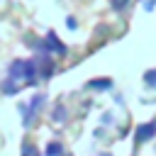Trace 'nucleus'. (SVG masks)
Segmentation results:
<instances>
[{
  "instance_id": "f257e3e1",
  "label": "nucleus",
  "mask_w": 156,
  "mask_h": 156,
  "mask_svg": "<svg viewBox=\"0 0 156 156\" xmlns=\"http://www.w3.org/2000/svg\"><path fill=\"white\" fill-rule=\"evenodd\" d=\"M154 132H156V127H154V124H141V127L136 129V141L151 139V136H154Z\"/></svg>"
},
{
  "instance_id": "f03ea898",
  "label": "nucleus",
  "mask_w": 156,
  "mask_h": 156,
  "mask_svg": "<svg viewBox=\"0 0 156 156\" xmlns=\"http://www.w3.org/2000/svg\"><path fill=\"white\" fill-rule=\"evenodd\" d=\"M58 154H61V144L58 141H51L46 146V156H58Z\"/></svg>"
},
{
  "instance_id": "7ed1b4c3",
  "label": "nucleus",
  "mask_w": 156,
  "mask_h": 156,
  "mask_svg": "<svg viewBox=\"0 0 156 156\" xmlns=\"http://www.w3.org/2000/svg\"><path fill=\"white\" fill-rule=\"evenodd\" d=\"M110 2H112V7H115V10H122V7H124L129 0H110Z\"/></svg>"
},
{
  "instance_id": "20e7f679",
  "label": "nucleus",
  "mask_w": 156,
  "mask_h": 156,
  "mask_svg": "<svg viewBox=\"0 0 156 156\" xmlns=\"http://www.w3.org/2000/svg\"><path fill=\"white\" fill-rule=\"evenodd\" d=\"M93 88H110V80H98V83H90Z\"/></svg>"
},
{
  "instance_id": "39448f33",
  "label": "nucleus",
  "mask_w": 156,
  "mask_h": 156,
  "mask_svg": "<svg viewBox=\"0 0 156 156\" xmlns=\"http://www.w3.org/2000/svg\"><path fill=\"white\" fill-rule=\"evenodd\" d=\"M24 156H37V149L34 146H24Z\"/></svg>"
}]
</instances>
